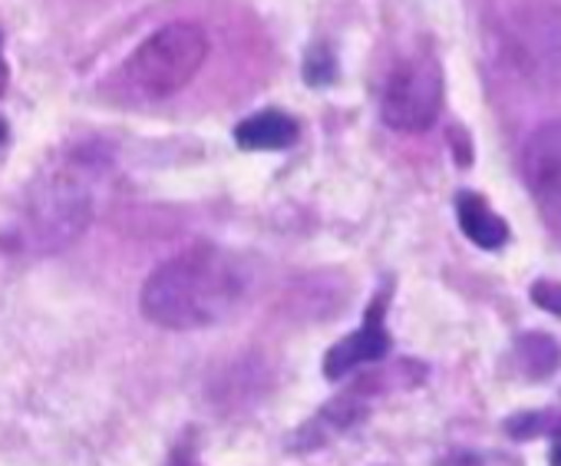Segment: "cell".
<instances>
[{"label":"cell","instance_id":"8","mask_svg":"<svg viewBox=\"0 0 561 466\" xmlns=\"http://www.w3.org/2000/svg\"><path fill=\"white\" fill-rule=\"evenodd\" d=\"M295 139H298V123L280 110L254 113L234 126V143L241 149H288Z\"/></svg>","mask_w":561,"mask_h":466},{"label":"cell","instance_id":"10","mask_svg":"<svg viewBox=\"0 0 561 466\" xmlns=\"http://www.w3.org/2000/svg\"><path fill=\"white\" fill-rule=\"evenodd\" d=\"M551 456H554V466H561V433H558V440H554V453H551Z\"/></svg>","mask_w":561,"mask_h":466},{"label":"cell","instance_id":"7","mask_svg":"<svg viewBox=\"0 0 561 466\" xmlns=\"http://www.w3.org/2000/svg\"><path fill=\"white\" fill-rule=\"evenodd\" d=\"M456 215H459V225L466 231V239L476 242L479 249H502L508 242V225L492 212V205L476 195V192H462L456 198Z\"/></svg>","mask_w":561,"mask_h":466},{"label":"cell","instance_id":"1","mask_svg":"<svg viewBox=\"0 0 561 466\" xmlns=\"http://www.w3.org/2000/svg\"><path fill=\"white\" fill-rule=\"evenodd\" d=\"M248 292L244 265L215 246H195L159 265L142 288V315L172 331L225 321Z\"/></svg>","mask_w":561,"mask_h":466},{"label":"cell","instance_id":"2","mask_svg":"<svg viewBox=\"0 0 561 466\" xmlns=\"http://www.w3.org/2000/svg\"><path fill=\"white\" fill-rule=\"evenodd\" d=\"M205 54L208 41L195 24H169L126 60L123 90L136 100H165L198 73Z\"/></svg>","mask_w":561,"mask_h":466},{"label":"cell","instance_id":"9","mask_svg":"<svg viewBox=\"0 0 561 466\" xmlns=\"http://www.w3.org/2000/svg\"><path fill=\"white\" fill-rule=\"evenodd\" d=\"M531 298H535V305H541L545 311L561 318V285L558 282H538L531 288Z\"/></svg>","mask_w":561,"mask_h":466},{"label":"cell","instance_id":"12","mask_svg":"<svg viewBox=\"0 0 561 466\" xmlns=\"http://www.w3.org/2000/svg\"><path fill=\"white\" fill-rule=\"evenodd\" d=\"M0 133H4V129H0Z\"/></svg>","mask_w":561,"mask_h":466},{"label":"cell","instance_id":"4","mask_svg":"<svg viewBox=\"0 0 561 466\" xmlns=\"http://www.w3.org/2000/svg\"><path fill=\"white\" fill-rule=\"evenodd\" d=\"M522 172L531 195L545 208L561 212V120L545 123L531 133V139L525 143Z\"/></svg>","mask_w":561,"mask_h":466},{"label":"cell","instance_id":"3","mask_svg":"<svg viewBox=\"0 0 561 466\" xmlns=\"http://www.w3.org/2000/svg\"><path fill=\"white\" fill-rule=\"evenodd\" d=\"M443 110V70L430 54L407 57L387 80L383 123L400 133H423Z\"/></svg>","mask_w":561,"mask_h":466},{"label":"cell","instance_id":"11","mask_svg":"<svg viewBox=\"0 0 561 466\" xmlns=\"http://www.w3.org/2000/svg\"><path fill=\"white\" fill-rule=\"evenodd\" d=\"M4 83H8V70H4V60H0V90H4Z\"/></svg>","mask_w":561,"mask_h":466},{"label":"cell","instance_id":"5","mask_svg":"<svg viewBox=\"0 0 561 466\" xmlns=\"http://www.w3.org/2000/svg\"><path fill=\"white\" fill-rule=\"evenodd\" d=\"M390 351V334H387V325H383V302H377L370 311H367V321L344 341H337L324 361V371L328 377H344L351 371H357L360 364H370V361H380L383 354Z\"/></svg>","mask_w":561,"mask_h":466},{"label":"cell","instance_id":"6","mask_svg":"<svg viewBox=\"0 0 561 466\" xmlns=\"http://www.w3.org/2000/svg\"><path fill=\"white\" fill-rule=\"evenodd\" d=\"M518 60L531 73H548L551 80H561V11H541L531 14L525 27H518Z\"/></svg>","mask_w":561,"mask_h":466}]
</instances>
